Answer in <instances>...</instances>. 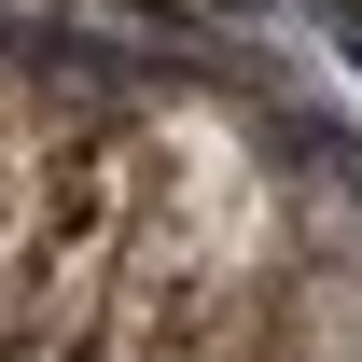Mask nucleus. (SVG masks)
Segmentation results:
<instances>
[{
	"label": "nucleus",
	"instance_id": "obj_1",
	"mask_svg": "<svg viewBox=\"0 0 362 362\" xmlns=\"http://www.w3.org/2000/svg\"><path fill=\"white\" fill-rule=\"evenodd\" d=\"M279 265H293V209H279L265 139L223 98H139L98 362H251L265 307H279Z\"/></svg>",
	"mask_w": 362,
	"mask_h": 362
},
{
	"label": "nucleus",
	"instance_id": "obj_2",
	"mask_svg": "<svg viewBox=\"0 0 362 362\" xmlns=\"http://www.w3.org/2000/svg\"><path fill=\"white\" fill-rule=\"evenodd\" d=\"M126 251V112L42 56H0V349L98 362Z\"/></svg>",
	"mask_w": 362,
	"mask_h": 362
}]
</instances>
